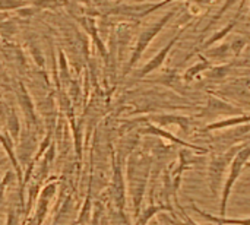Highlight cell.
<instances>
[{"mask_svg":"<svg viewBox=\"0 0 250 225\" xmlns=\"http://www.w3.org/2000/svg\"><path fill=\"white\" fill-rule=\"evenodd\" d=\"M190 208L207 223H211V224L217 225H250V218H226V217H215V215H211L205 211H202L201 208L196 206V204H190Z\"/></svg>","mask_w":250,"mask_h":225,"instance_id":"4","label":"cell"},{"mask_svg":"<svg viewBox=\"0 0 250 225\" xmlns=\"http://www.w3.org/2000/svg\"><path fill=\"white\" fill-rule=\"evenodd\" d=\"M246 44H248V41L245 38H236L233 42H230V50L234 51L236 54H239L246 47Z\"/></svg>","mask_w":250,"mask_h":225,"instance_id":"10","label":"cell"},{"mask_svg":"<svg viewBox=\"0 0 250 225\" xmlns=\"http://www.w3.org/2000/svg\"><path fill=\"white\" fill-rule=\"evenodd\" d=\"M245 3H246V1L243 0V1H242V4H240L239 13L242 12V9H243V4H245ZM239 13L236 15V18H234V19H233V20H231L229 25H226V26H224L221 31L215 32V34H214V35H212V37H211V38H209L207 42H204V48H209V47H211V45H214L215 42H218V41H221V40L227 38V35H229V34H230V32L234 29V26H236V25H237V22H239V18H240V15H239Z\"/></svg>","mask_w":250,"mask_h":225,"instance_id":"6","label":"cell"},{"mask_svg":"<svg viewBox=\"0 0 250 225\" xmlns=\"http://www.w3.org/2000/svg\"><path fill=\"white\" fill-rule=\"evenodd\" d=\"M242 1H243V0H226V1H224V4L221 6V9H220V10H218V12L215 13V16H214V18L211 19V22L208 23V26L205 28V31H207V29H209V28H211V26H212V25H214L215 22H218V20H220V19L223 18V15H224V13H226V12H227L229 9H231V7H233L234 4H237V3H242Z\"/></svg>","mask_w":250,"mask_h":225,"instance_id":"9","label":"cell"},{"mask_svg":"<svg viewBox=\"0 0 250 225\" xmlns=\"http://www.w3.org/2000/svg\"><path fill=\"white\" fill-rule=\"evenodd\" d=\"M250 158V143L248 145H243L239 152L234 155L231 164H230V170H229V174L224 180V184H223V192H221V206H220V217H226L227 214V204H229V199H230V195H231V190L237 182V179L240 177L242 171L246 168V164L249 163Z\"/></svg>","mask_w":250,"mask_h":225,"instance_id":"2","label":"cell"},{"mask_svg":"<svg viewBox=\"0 0 250 225\" xmlns=\"http://www.w3.org/2000/svg\"><path fill=\"white\" fill-rule=\"evenodd\" d=\"M246 167H248V168H250V163H248V164H246Z\"/></svg>","mask_w":250,"mask_h":225,"instance_id":"12","label":"cell"},{"mask_svg":"<svg viewBox=\"0 0 250 225\" xmlns=\"http://www.w3.org/2000/svg\"><path fill=\"white\" fill-rule=\"evenodd\" d=\"M230 42H223L221 45H217L211 50L207 51V56L208 57H212V59H226L230 53Z\"/></svg>","mask_w":250,"mask_h":225,"instance_id":"8","label":"cell"},{"mask_svg":"<svg viewBox=\"0 0 250 225\" xmlns=\"http://www.w3.org/2000/svg\"><path fill=\"white\" fill-rule=\"evenodd\" d=\"M151 225H158V223H157V221H152V224Z\"/></svg>","mask_w":250,"mask_h":225,"instance_id":"11","label":"cell"},{"mask_svg":"<svg viewBox=\"0 0 250 225\" xmlns=\"http://www.w3.org/2000/svg\"><path fill=\"white\" fill-rule=\"evenodd\" d=\"M243 145H236V146L229 148L226 152H217V154H212L211 155L209 164H208V183H209L211 193L214 196L217 195V190L220 187L223 189L227 170H229V167H230L234 155L239 152V149Z\"/></svg>","mask_w":250,"mask_h":225,"instance_id":"1","label":"cell"},{"mask_svg":"<svg viewBox=\"0 0 250 225\" xmlns=\"http://www.w3.org/2000/svg\"><path fill=\"white\" fill-rule=\"evenodd\" d=\"M94 225H98V223H97V221H95V224H94Z\"/></svg>","mask_w":250,"mask_h":225,"instance_id":"13","label":"cell"},{"mask_svg":"<svg viewBox=\"0 0 250 225\" xmlns=\"http://www.w3.org/2000/svg\"><path fill=\"white\" fill-rule=\"evenodd\" d=\"M199 59H201V61H198L195 66H192V67L188 69V72H186V75H185V79H186L188 82H190V81H192L193 78H196L199 73H205L207 70H209V69L212 67L211 61H209L208 59H205L204 56H199Z\"/></svg>","mask_w":250,"mask_h":225,"instance_id":"7","label":"cell"},{"mask_svg":"<svg viewBox=\"0 0 250 225\" xmlns=\"http://www.w3.org/2000/svg\"><path fill=\"white\" fill-rule=\"evenodd\" d=\"M250 123V114H239V116H233V117H229V119H224V120H220V122H214L211 124H208L202 132H212V130H221V129H230V127H234V126H242V124H246Z\"/></svg>","mask_w":250,"mask_h":225,"instance_id":"5","label":"cell"},{"mask_svg":"<svg viewBox=\"0 0 250 225\" xmlns=\"http://www.w3.org/2000/svg\"><path fill=\"white\" fill-rule=\"evenodd\" d=\"M239 114H242L240 108L223 101L221 98L209 97L207 105L198 114V117H201V119H214V117H218V116H230V117H233V116H239Z\"/></svg>","mask_w":250,"mask_h":225,"instance_id":"3","label":"cell"}]
</instances>
